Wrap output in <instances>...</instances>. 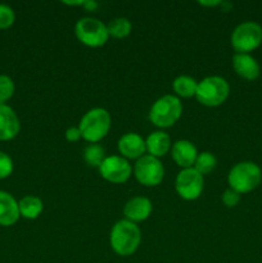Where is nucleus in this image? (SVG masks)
Returning a JSON list of instances; mask_svg holds the SVG:
<instances>
[{"instance_id":"18","label":"nucleus","mask_w":262,"mask_h":263,"mask_svg":"<svg viewBox=\"0 0 262 263\" xmlns=\"http://www.w3.org/2000/svg\"><path fill=\"white\" fill-rule=\"evenodd\" d=\"M18 208H20V215L23 216L28 220H35L43 212V202L39 199L38 197L33 195H27V197L22 198L18 203Z\"/></svg>"},{"instance_id":"16","label":"nucleus","mask_w":262,"mask_h":263,"mask_svg":"<svg viewBox=\"0 0 262 263\" xmlns=\"http://www.w3.org/2000/svg\"><path fill=\"white\" fill-rule=\"evenodd\" d=\"M20 217L18 203L9 193L0 192V225L10 226Z\"/></svg>"},{"instance_id":"23","label":"nucleus","mask_w":262,"mask_h":263,"mask_svg":"<svg viewBox=\"0 0 262 263\" xmlns=\"http://www.w3.org/2000/svg\"><path fill=\"white\" fill-rule=\"evenodd\" d=\"M14 92V82L10 77L0 74V104H4Z\"/></svg>"},{"instance_id":"21","label":"nucleus","mask_w":262,"mask_h":263,"mask_svg":"<svg viewBox=\"0 0 262 263\" xmlns=\"http://www.w3.org/2000/svg\"><path fill=\"white\" fill-rule=\"evenodd\" d=\"M84 159L86 162L87 166L90 167H98L99 168L100 164L103 163V161L105 159V152L103 149V146H100L99 144H90L85 148L84 151Z\"/></svg>"},{"instance_id":"3","label":"nucleus","mask_w":262,"mask_h":263,"mask_svg":"<svg viewBox=\"0 0 262 263\" xmlns=\"http://www.w3.org/2000/svg\"><path fill=\"white\" fill-rule=\"evenodd\" d=\"M79 128L85 140L91 144L98 143L109 131L110 115L104 108H92L81 118Z\"/></svg>"},{"instance_id":"1","label":"nucleus","mask_w":262,"mask_h":263,"mask_svg":"<svg viewBox=\"0 0 262 263\" xmlns=\"http://www.w3.org/2000/svg\"><path fill=\"white\" fill-rule=\"evenodd\" d=\"M109 241L116 254L121 257L131 256L140 246L141 231L136 223L121 220L110 230Z\"/></svg>"},{"instance_id":"15","label":"nucleus","mask_w":262,"mask_h":263,"mask_svg":"<svg viewBox=\"0 0 262 263\" xmlns=\"http://www.w3.org/2000/svg\"><path fill=\"white\" fill-rule=\"evenodd\" d=\"M233 67L239 76L249 81L259 76V64L251 54L236 53L233 57Z\"/></svg>"},{"instance_id":"11","label":"nucleus","mask_w":262,"mask_h":263,"mask_svg":"<svg viewBox=\"0 0 262 263\" xmlns=\"http://www.w3.org/2000/svg\"><path fill=\"white\" fill-rule=\"evenodd\" d=\"M118 151L126 159H139L146 151L145 140L136 133H127L118 140Z\"/></svg>"},{"instance_id":"19","label":"nucleus","mask_w":262,"mask_h":263,"mask_svg":"<svg viewBox=\"0 0 262 263\" xmlns=\"http://www.w3.org/2000/svg\"><path fill=\"white\" fill-rule=\"evenodd\" d=\"M198 82L195 81L193 77L188 76V74H181V76L176 77L172 82V87L174 91L176 92L177 97L181 98H192L195 97L197 92Z\"/></svg>"},{"instance_id":"13","label":"nucleus","mask_w":262,"mask_h":263,"mask_svg":"<svg viewBox=\"0 0 262 263\" xmlns=\"http://www.w3.org/2000/svg\"><path fill=\"white\" fill-rule=\"evenodd\" d=\"M172 159L176 162L177 166L184 168H190L195 163V159L198 157L197 148L194 144L189 140H177L172 145L171 149Z\"/></svg>"},{"instance_id":"26","label":"nucleus","mask_w":262,"mask_h":263,"mask_svg":"<svg viewBox=\"0 0 262 263\" xmlns=\"http://www.w3.org/2000/svg\"><path fill=\"white\" fill-rule=\"evenodd\" d=\"M240 200V194L238 192H235L234 189H228L223 192L222 194V203L226 205V207L231 208V207H235L236 204L239 203Z\"/></svg>"},{"instance_id":"29","label":"nucleus","mask_w":262,"mask_h":263,"mask_svg":"<svg viewBox=\"0 0 262 263\" xmlns=\"http://www.w3.org/2000/svg\"><path fill=\"white\" fill-rule=\"evenodd\" d=\"M200 5H204V7H216V5H220V0H213V2H199Z\"/></svg>"},{"instance_id":"7","label":"nucleus","mask_w":262,"mask_h":263,"mask_svg":"<svg viewBox=\"0 0 262 263\" xmlns=\"http://www.w3.org/2000/svg\"><path fill=\"white\" fill-rule=\"evenodd\" d=\"M74 33L80 43L90 48H99L107 43L109 33L107 25L100 22L97 18L85 17L77 21L74 26Z\"/></svg>"},{"instance_id":"25","label":"nucleus","mask_w":262,"mask_h":263,"mask_svg":"<svg viewBox=\"0 0 262 263\" xmlns=\"http://www.w3.org/2000/svg\"><path fill=\"white\" fill-rule=\"evenodd\" d=\"M13 172V162L8 154L0 152V179H5Z\"/></svg>"},{"instance_id":"2","label":"nucleus","mask_w":262,"mask_h":263,"mask_svg":"<svg viewBox=\"0 0 262 263\" xmlns=\"http://www.w3.org/2000/svg\"><path fill=\"white\" fill-rule=\"evenodd\" d=\"M262 179V172L258 164L251 161H244L236 163L230 170L228 176L229 185L231 189L239 194H246L252 192L259 185Z\"/></svg>"},{"instance_id":"17","label":"nucleus","mask_w":262,"mask_h":263,"mask_svg":"<svg viewBox=\"0 0 262 263\" xmlns=\"http://www.w3.org/2000/svg\"><path fill=\"white\" fill-rule=\"evenodd\" d=\"M145 146L149 156L159 158L169 153V151L171 149V139L163 131H154L146 138Z\"/></svg>"},{"instance_id":"5","label":"nucleus","mask_w":262,"mask_h":263,"mask_svg":"<svg viewBox=\"0 0 262 263\" xmlns=\"http://www.w3.org/2000/svg\"><path fill=\"white\" fill-rule=\"evenodd\" d=\"M229 92L230 86L225 79L220 76H208L198 82L195 98L200 104L217 107L228 99Z\"/></svg>"},{"instance_id":"22","label":"nucleus","mask_w":262,"mask_h":263,"mask_svg":"<svg viewBox=\"0 0 262 263\" xmlns=\"http://www.w3.org/2000/svg\"><path fill=\"white\" fill-rule=\"evenodd\" d=\"M216 167V157L211 152H202L198 154L194 163V170L200 175H207Z\"/></svg>"},{"instance_id":"24","label":"nucleus","mask_w":262,"mask_h":263,"mask_svg":"<svg viewBox=\"0 0 262 263\" xmlns=\"http://www.w3.org/2000/svg\"><path fill=\"white\" fill-rule=\"evenodd\" d=\"M14 22V12L10 7L0 4V28H8Z\"/></svg>"},{"instance_id":"4","label":"nucleus","mask_w":262,"mask_h":263,"mask_svg":"<svg viewBox=\"0 0 262 263\" xmlns=\"http://www.w3.org/2000/svg\"><path fill=\"white\" fill-rule=\"evenodd\" d=\"M182 113V104L175 95H163L154 102L149 112V120L157 127L166 128L175 125Z\"/></svg>"},{"instance_id":"9","label":"nucleus","mask_w":262,"mask_h":263,"mask_svg":"<svg viewBox=\"0 0 262 263\" xmlns=\"http://www.w3.org/2000/svg\"><path fill=\"white\" fill-rule=\"evenodd\" d=\"M203 176L195 171L194 167L181 170L177 174L175 182L177 194L185 200H194L199 198L203 192Z\"/></svg>"},{"instance_id":"27","label":"nucleus","mask_w":262,"mask_h":263,"mask_svg":"<svg viewBox=\"0 0 262 263\" xmlns=\"http://www.w3.org/2000/svg\"><path fill=\"white\" fill-rule=\"evenodd\" d=\"M82 138L81 131H80L79 127H69L66 130V140L71 141V143H74V141L80 140Z\"/></svg>"},{"instance_id":"28","label":"nucleus","mask_w":262,"mask_h":263,"mask_svg":"<svg viewBox=\"0 0 262 263\" xmlns=\"http://www.w3.org/2000/svg\"><path fill=\"white\" fill-rule=\"evenodd\" d=\"M82 7H84L86 10H89V12H94V10L98 8V3L94 2V0H84Z\"/></svg>"},{"instance_id":"20","label":"nucleus","mask_w":262,"mask_h":263,"mask_svg":"<svg viewBox=\"0 0 262 263\" xmlns=\"http://www.w3.org/2000/svg\"><path fill=\"white\" fill-rule=\"evenodd\" d=\"M107 30L109 36H113L116 39H123L130 35L131 23L127 18L117 17L108 23Z\"/></svg>"},{"instance_id":"6","label":"nucleus","mask_w":262,"mask_h":263,"mask_svg":"<svg viewBox=\"0 0 262 263\" xmlns=\"http://www.w3.org/2000/svg\"><path fill=\"white\" fill-rule=\"evenodd\" d=\"M262 44V27L257 22L247 21L235 27L231 33V45L236 53L249 54Z\"/></svg>"},{"instance_id":"8","label":"nucleus","mask_w":262,"mask_h":263,"mask_svg":"<svg viewBox=\"0 0 262 263\" xmlns=\"http://www.w3.org/2000/svg\"><path fill=\"white\" fill-rule=\"evenodd\" d=\"M134 175L141 185L157 186L161 184L164 176L163 164L153 156H143L136 161L134 167Z\"/></svg>"},{"instance_id":"14","label":"nucleus","mask_w":262,"mask_h":263,"mask_svg":"<svg viewBox=\"0 0 262 263\" xmlns=\"http://www.w3.org/2000/svg\"><path fill=\"white\" fill-rule=\"evenodd\" d=\"M20 120L10 107L0 104V140H10L20 133Z\"/></svg>"},{"instance_id":"12","label":"nucleus","mask_w":262,"mask_h":263,"mask_svg":"<svg viewBox=\"0 0 262 263\" xmlns=\"http://www.w3.org/2000/svg\"><path fill=\"white\" fill-rule=\"evenodd\" d=\"M152 202L145 197H134L128 200L123 208L126 220L131 222H141L146 220L152 213Z\"/></svg>"},{"instance_id":"10","label":"nucleus","mask_w":262,"mask_h":263,"mask_svg":"<svg viewBox=\"0 0 262 263\" xmlns=\"http://www.w3.org/2000/svg\"><path fill=\"white\" fill-rule=\"evenodd\" d=\"M99 172L102 177L113 184H123L131 176V166L128 161L120 156L105 157L100 164Z\"/></svg>"}]
</instances>
